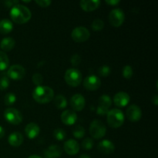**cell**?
Segmentation results:
<instances>
[{
	"label": "cell",
	"mask_w": 158,
	"mask_h": 158,
	"mask_svg": "<svg viewBox=\"0 0 158 158\" xmlns=\"http://www.w3.org/2000/svg\"><path fill=\"white\" fill-rule=\"evenodd\" d=\"M6 76L9 77V79L15 80V81H18V80H22L25 77L26 69L21 65H12L8 69Z\"/></svg>",
	"instance_id": "ba28073f"
},
{
	"label": "cell",
	"mask_w": 158,
	"mask_h": 158,
	"mask_svg": "<svg viewBox=\"0 0 158 158\" xmlns=\"http://www.w3.org/2000/svg\"><path fill=\"white\" fill-rule=\"evenodd\" d=\"M54 99V105L58 109H64L67 106L66 98L63 95H57Z\"/></svg>",
	"instance_id": "603a6c76"
},
{
	"label": "cell",
	"mask_w": 158,
	"mask_h": 158,
	"mask_svg": "<svg viewBox=\"0 0 158 158\" xmlns=\"http://www.w3.org/2000/svg\"><path fill=\"white\" fill-rule=\"evenodd\" d=\"M3 116L5 120L12 125H19L23 121V114L19 110L15 108L9 107L6 109Z\"/></svg>",
	"instance_id": "8992f818"
},
{
	"label": "cell",
	"mask_w": 158,
	"mask_h": 158,
	"mask_svg": "<svg viewBox=\"0 0 158 158\" xmlns=\"http://www.w3.org/2000/svg\"><path fill=\"white\" fill-rule=\"evenodd\" d=\"M126 115L128 120L131 122H137L141 119V109L136 104L131 105L127 110Z\"/></svg>",
	"instance_id": "8fae6325"
},
{
	"label": "cell",
	"mask_w": 158,
	"mask_h": 158,
	"mask_svg": "<svg viewBox=\"0 0 158 158\" xmlns=\"http://www.w3.org/2000/svg\"><path fill=\"white\" fill-rule=\"evenodd\" d=\"M61 120L66 126H72L77 121V115L74 111L66 110L62 113Z\"/></svg>",
	"instance_id": "5bb4252c"
},
{
	"label": "cell",
	"mask_w": 158,
	"mask_h": 158,
	"mask_svg": "<svg viewBox=\"0 0 158 158\" xmlns=\"http://www.w3.org/2000/svg\"><path fill=\"white\" fill-rule=\"evenodd\" d=\"M125 117L123 112L119 109H112L106 114V121L112 128L120 127L124 123Z\"/></svg>",
	"instance_id": "3957f363"
},
{
	"label": "cell",
	"mask_w": 158,
	"mask_h": 158,
	"mask_svg": "<svg viewBox=\"0 0 158 158\" xmlns=\"http://www.w3.org/2000/svg\"><path fill=\"white\" fill-rule=\"evenodd\" d=\"M9 79L6 75H2L0 78V89L1 90H5L7 89L9 86Z\"/></svg>",
	"instance_id": "1f68e13d"
},
{
	"label": "cell",
	"mask_w": 158,
	"mask_h": 158,
	"mask_svg": "<svg viewBox=\"0 0 158 158\" xmlns=\"http://www.w3.org/2000/svg\"><path fill=\"white\" fill-rule=\"evenodd\" d=\"M106 3L109 6H115L120 3V0H106Z\"/></svg>",
	"instance_id": "f35d334b"
},
{
	"label": "cell",
	"mask_w": 158,
	"mask_h": 158,
	"mask_svg": "<svg viewBox=\"0 0 158 158\" xmlns=\"http://www.w3.org/2000/svg\"><path fill=\"white\" fill-rule=\"evenodd\" d=\"M106 128L102 121L94 120L89 126V134L94 139H101L106 135Z\"/></svg>",
	"instance_id": "5b68a950"
},
{
	"label": "cell",
	"mask_w": 158,
	"mask_h": 158,
	"mask_svg": "<svg viewBox=\"0 0 158 158\" xmlns=\"http://www.w3.org/2000/svg\"><path fill=\"white\" fill-rule=\"evenodd\" d=\"M110 23L114 27H120L123 25L125 19L124 12L120 9H114L108 15Z\"/></svg>",
	"instance_id": "52a82bcc"
},
{
	"label": "cell",
	"mask_w": 158,
	"mask_h": 158,
	"mask_svg": "<svg viewBox=\"0 0 158 158\" xmlns=\"http://www.w3.org/2000/svg\"><path fill=\"white\" fill-rule=\"evenodd\" d=\"M108 110L105 109V108L101 107V106H97V114H99V115H106V114L108 113Z\"/></svg>",
	"instance_id": "8d00e7d4"
},
{
	"label": "cell",
	"mask_w": 158,
	"mask_h": 158,
	"mask_svg": "<svg viewBox=\"0 0 158 158\" xmlns=\"http://www.w3.org/2000/svg\"><path fill=\"white\" fill-rule=\"evenodd\" d=\"M35 2L39 6L43 8L49 7L51 5V3H52V2H51L50 0H36V1Z\"/></svg>",
	"instance_id": "d590c367"
},
{
	"label": "cell",
	"mask_w": 158,
	"mask_h": 158,
	"mask_svg": "<svg viewBox=\"0 0 158 158\" xmlns=\"http://www.w3.org/2000/svg\"><path fill=\"white\" fill-rule=\"evenodd\" d=\"M89 36H90L89 31L83 26H79V27L75 28L71 32V37H72L73 40L78 43L86 42V40H89Z\"/></svg>",
	"instance_id": "9c48e42d"
},
{
	"label": "cell",
	"mask_w": 158,
	"mask_h": 158,
	"mask_svg": "<svg viewBox=\"0 0 158 158\" xmlns=\"http://www.w3.org/2000/svg\"><path fill=\"white\" fill-rule=\"evenodd\" d=\"M53 137L56 139L57 140H60V141H62V140H64L65 138L66 137V131H64L62 128H57L55 131H53Z\"/></svg>",
	"instance_id": "83f0119b"
},
{
	"label": "cell",
	"mask_w": 158,
	"mask_h": 158,
	"mask_svg": "<svg viewBox=\"0 0 158 158\" xmlns=\"http://www.w3.org/2000/svg\"><path fill=\"white\" fill-rule=\"evenodd\" d=\"M23 136L19 132H13L8 137V142L12 147H19L23 143Z\"/></svg>",
	"instance_id": "ffe728a7"
},
{
	"label": "cell",
	"mask_w": 158,
	"mask_h": 158,
	"mask_svg": "<svg viewBox=\"0 0 158 158\" xmlns=\"http://www.w3.org/2000/svg\"><path fill=\"white\" fill-rule=\"evenodd\" d=\"M112 105V100L108 95H102L99 100V106L108 110Z\"/></svg>",
	"instance_id": "d4e9b609"
},
{
	"label": "cell",
	"mask_w": 158,
	"mask_h": 158,
	"mask_svg": "<svg viewBox=\"0 0 158 158\" xmlns=\"http://www.w3.org/2000/svg\"><path fill=\"white\" fill-rule=\"evenodd\" d=\"M98 151L103 154H110L115 151V145L111 140H103L98 143Z\"/></svg>",
	"instance_id": "9a60e30c"
},
{
	"label": "cell",
	"mask_w": 158,
	"mask_h": 158,
	"mask_svg": "<svg viewBox=\"0 0 158 158\" xmlns=\"http://www.w3.org/2000/svg\"><path fill=\"white\" fill-rule=\"evenodd\" d=\"M122 74L125 79L130 80V79L132 78L133 75H134L132 66H130V65H126L125 66H123V69H122Z\"/></svg>",
	"instance_id": "f1b7e54d"
},
{
	"label": "cell",
	"mask_w": 158,
	"mask_h": 158,
	"mask_svg": "<svg viewBox=\"0 0 158 158\" xmlns=\"http://www.w3.org/2000/svg\"><path fill=\"white\" fill-rule=\"evenodd\" d=\"M64 80L69 86L72 87H77L81 83L83 80V76L79 69L76 68H70L65 73Z\"/></svg>",
	"instance_id": "277c9868"
},
{
	"label": "cell",
	"mask_w": 158,
	"mask_h": 158,
	"mask_svg": "<svg viewBox=\"0 0 158 158\" xmlns=\"http://www.w3.org/2000/svg\"><path fill=\"white\" fill-rule=\"evenodd\" d=\"M101 86V80L95 75H89L83 80V86L89 91H95Z\"/></svg>",
	"instance_id": "30bf717a"
},
{
	"label": "cell",
	"mask_w": 158,
	"mask_h": 158,
	"mask_svg": "<svg viewBox=\"0 0 158 158\" xmlns=\"http://www.w3.org/2000/svg\"><path fill=\"white\" fill-rule=\"evenodd\" d=\"M73 134L74 137L77 139L83 138L85 135V129L80 125H78L73 129Z\"/></svg>",
	"instance_id": "f546056e"
},
{
	"label": "cell",
	"mask_w": 158,
	"mask_h": 158,
	"mask_svg": "<svg viewBox=\"0 0 158 158\" xmlns=\"http://www.w3.org/2000/svg\"><path fill=\"white\" fill-rule=\"evenodd\" d=\"M16 96L13 93H8L4 97V103L6 106H12L16 102Z\"/></svg>",
	"instance_id": "4316f807"
},
{
	"label": "cell",
	"mask_w": 158,
	"mask_h": 158,
	"mask_svg": "<svg viewBox=\"0 0 158 158\" xmlns=\"http://www.w3.org/2000/svg\"><path fill=\"white\" fill-rule=\"evenodd\" d=\"M25 133L29 139H35L40 133V128L35 123H29L25 127Z\"/></svg>",
	"instance_id": "e0dca14e"
},
{
	"label": "cell",
	"mask_w": 158,
	"mask_h": 158,
	"mask_svg": "<svg viewBox=\"0 0 158 158\" xmlns=\"http://www.w3.org/2000/svg\"><path fill=\"white\" fill-rule=\"evenodd\" d=\"M32 97L37 103H49L54 98V91L52 88L46 86H38L33 89Z\"/></svg>",
	"instance_id": "7a4b0ae2"
},
{
	"label": "cell",
	"mask_w": 158,
	"mask_h": 158,
	"mask_svg": "<svg viewBox=\"0 0 158 158\" xmlns=\"http://www.w3.org/2000/svg\"><path fill=\"white\" fill-rule=\"evenodd\" d=\"M80 7L85 12H92L98 9L100 6L99 0H82L80 2Z\"/></svg>",
	"instance_id": "ac0fdd59"
},
{
	"label": "cell",
	"mask_w": 158,
	"mask_h": 158,
	"mask_svg": "<svg viewBox=\"0 0 158 158\" xmlns=\"http://www.w3.org/2000/svg\"><path fill=\"white\" fill-rule=\"evenodd\" d=\"M9 15L12 21L17 24L26 23L32 17V13L29 8L20 4H17L11 8Z\"/></svg>",
	"instance_id": "6da1fadb"
},
{
	"label": "cell",
	"mask_w": 158,
	"mask_h": 158,
	"mask_svg": "<svg viewBox=\"0 0 158 158\" xmlns=\"http://www.w3.org/2000/svg\"><path fill=\"white\" fill-rule=\"evenodd\" d=\"M80 62H81V57L78 54H74L71 57V63L73 66H77L78 65H80Z\"/></svg>",
	"instance_id": "e575fe53"
},
{
	"label": "cell",
	"mask_w": 158,
	"mask_h": 158,
	"mask_svg": "<svg viewBox=\"0 0 158 158\" xmlns=\"http://www.w3.org/2000/svg\"><path fill=\"white\" fill-rule=\"evenodd\" d=\"M32 83L38 86H41V84L43 83V76H42L40 73H35L33 76H32Z\"/></svg>",
	"instance_id": "836d02e7"
},
{
	"label": "cell",
	"mask_w": 158,
	"mask_h": 158,
	"mask_svg": "<svg viewBox=\"0 0 158 158\" xmlns=\"http://www.w3.org/2000/svg\"><path fill=\"white\" fill-rule=\"evenodd\" d=\"M12 29H13V24H12V21L8 19H3L0 20V33H10Z\"/></svg>",
	"instance_id": "7402d4cb"
},
{
	"label": "cell",
	"mask_w": 158,
	"mask_h": 158,
	"mask_svg": "<svg viewBox=\"0 0 158 158\" xmlns=\"http://www.w3.org/2000/svg\"><path fill=\"white\" fill-rule=\"evenodd\" d=\"M110 73H111L110 67L108 66H106V65L100 66V67L98 69V73L100 77H108V76H110Z\"/></svg>",
	"instance_id": "4dcf8cb0"
},
{
	"label": "cell",
	"mask_w": 158,
	"mask_h": 158,
	"mask_svg": "<svg viewBox=\"0 0 158 158\" xmlns=\"http://www.w3.org/2000/svg\"><path fill=\"white\" fill-rule=\"evenodd\" d=\"M91 27L94 31L96 32H100L102 29L104 28V23L102 19H95L93 21L92 25H91Z\"/></svg>",
	"instance_id": "484cf974"
},
{
	"label": "cell",
	"mask_w": 158,
	"mask_h": 158,
	"mask_svg": "<svg viewBox=\"0 0 158 158\" xmlns=\"http://www.w3.org/2000/svg\"><path fill=\"white\" fill-rule=\"evenodd\" d=\"M28 158H42V157H40V156H38V155H31V156H29Z\"/></svg>",
	"instance_id": "7bdbcfd3"
},
{
	"label": "cell",
	"mask_w": 158,
	"mask_h": 158,
	"mask_svg": "<svg viewBox=\"0 0 158 158\" xmlns=\"http://www.w3.org/2000/svg\"><path fill=\"white\" fill-rule=\"evenodd\" d=\"M15 41L12 37H6L2 40L0 43V48L3 52H9L15 47Z\"/></svg>",
	"instance_id": "44dd1931"
},
{
	"label": "cell",
	"mask_w": 158,
	"mask_h": 158,
	"mask_svg": "<svg viewBox=\"0 0 158 158\" xmlns=\"http://www.w3.org/2000/svg\"><path fill=\"white\" fill-rule=\"evenodd\" d=\"M152 103H154L155 106H157V104H158V97L157 95H155L152 98Z\"/></svg>",
	"instance_id": "ab89813d"
},
{
	"label": "cell",
	"mask_w": 158,
	"mask_h": 158,
	"mask_svg": "<svg viewBox=\"0 0 158 158\" xmlns=\"http://www.w3.org/2000/svg\"><path fill=\"white\" fill-rule=\"evenodd\" d=\"M94 145V140H93V139L89 138V137L84 139L83 141L82 142V147H83V149L86 150V151H89V150L93 149Z\"/></svg>",
	"instance_id": "d6a6232c"
},
{
	"label": "cell",
	"mask_w": 158,
	"mask_h": 158,
	"mask_svg": "<svg viewBox=\"0 0 158 158\" xmlns=\"http://www.w3.org/2000/svg\"><path fill=\"white\" fill-rule=\"evenodd\" d=\"M86 104V100H85L84 97L81 94H74L70 99V105L73 110L75 111H82L85 107Z\"/></svg>",
	"instance_id": "7c38bea8"
},
{
	"label": "cell",
	"mask_w": 158,
	"mask_h": 158,
	"mask_svg": "<svg viewBox=\"0 0 158 158\" xmlns=\"http://www.w3.org/2000/svg\"><path fill=\"white\" fill-rule=\"evenodd\" d=\"M5 135V129L2 126H0V139L2 138Z\"/></svg>",
	"instance_id": "60d3db41"
},
{
	"label": "cell",
	"mask_w": 158,
	"mask_h": 158,
	"mask_svg": "<svg viewBox=\"0 0 158 158\" xmlns=\"http://www.w3.org/2000/svg\"><path fill=\"white\" fill-rule=\"evenodd\" d=\"M9 66V59L6 52L0 50V71L6 70Z\"/></svg>",
	"instance_id": "cb8c5ba5"
},
{
	"label": "cell",
	"mask_w": 158,
	"mask_h": 158,
	"mask_svg": "<svg viewBox=\"0 0 158 158\" xmlns=\"http://www.w3.org/2000/svg\"><path fill=\"white\" fill-rule=\"evenodd\" d=\"M63 148L66 154L70 156L76 155L80 151V145L75 140H73V139L66 140L63 145Z\"/></svg>",
	"instance_id": "2e32d148"
},
{
	"label": "cell",
	"mask_w": 158,
	"mask_h": 158,
	"mask_svg": "<svg viewBox=\"0 0 158 158\" xmlns=\"http://www.w3.org/2000/svg\"><path fill=\"white\" fill-rule=\"evenodd\" d=\"M61 148L58 145H51L45 151V158H59L62 155Z\"/></svg>",
	"instance_id": "d6986e66"
},
{
	"label": "cell",
	"mask_w": 158,
	"mask_h": 158,
	"mask_svg": "<svg viewBox=\"0 0 158 158\" xmlns=\"http://www.w3.org/2000/svg\"><path fill=\"white\" fill-rule=\"evenodd\" d=\"M131 97L126 92H118L114 97V103L118 107H124L129 103Z\"/></svg>",
	"instance_id": "4fadbf2b"
},
{
	"label": "cell",
	"mask_w": 158,
	"mask_h": 158,
	"mask_svg": "<svg viewBox=\"0 0 158 158\" xmlns=\"http://www.w3.org/2000/svg\"><path fill=\"white\" fill-rule=\"evenodd\" d=\"M19 1H6V2H4V4L6 5L7 7H9V8L13 7L14 6L19 4Z\"/></svg>",
	"instance_id": "74e56055"
},
{
	"label": "cell",
	"mask_w": 158,
	"mask_h": 158,
	"mask_svg": "<svg viewBox=\"0 0 158 158\" xmlns=\"http://www.w3.org/2000/svg\"><path fill=\"white\" fill-rule=\"evenodd\" d=\"M79 158H91L89 156L86 155V154H82L81 156H80V157Z\"/></svg>",
	"instance_id": "b9f144b4"
}]
</instances>
